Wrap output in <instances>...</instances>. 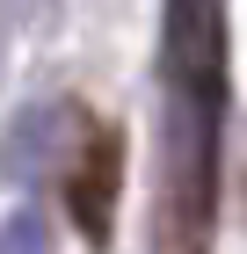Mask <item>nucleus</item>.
Returning <instances> with one entry per match:
<instances>
[{"mask_svg": "<svg viewBox=\"0 0 247 254\" xmlns=\"http://www.w3.org/2000/svg\"><path fill=\"white\" fill-rule=\"evenodd\" d=\"M0 254H51V218L37 203H22V211L0 218Z\"/></svg>", "mask_w": 247, "mask_h": 254, "instance_id": "obj_1", "label": "nucleus"}]
</instances>
